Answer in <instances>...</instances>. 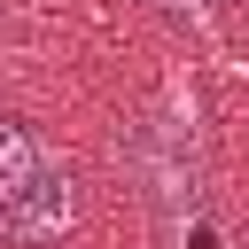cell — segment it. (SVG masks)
I'll return each instance as SVG.
<instances>
[{
    "instance_id": "6da1fadb",
    "label": "cell",
    "mask_w": 249,
    "mask_h": 249,
    "mask_svg": "<svg viewBox=\"0 0 249 249\" xmlns=\"http://www.w3.org/2000/svg\"><path fill=\"white\" fill-rule=\"evenodd\" d=\"M54 226H70V171L31 124L0 117V233H54Z\"/></svg>"
},
{
    "instance_id": "7a4b0ae2",
    "label": "cell",
    "mask_w": 249,
    "mask_h": 249,
    "mask_svg": "<svg viewBox=\"0 0 249 249\" xmlns=\"http://www.w3.org/2000/svg\"><path fill=\"white\" fill-rule=\"evenodd\" d=\"M156 8H171V16H210V0H156Z\"/></svg>"
}]
</instances>
